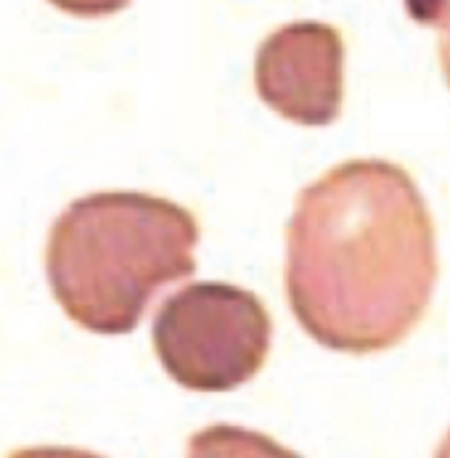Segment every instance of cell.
<instances>
[{
  "label": "cell",
  "mask_w": 450,
  "mask_h": 458,
  "mask_svg": "<svg viewBox=\"0 0 450 458\" xmlns=\"http://www.w3.org/2000/svg\"><path fill=\"white\" fill-rule=\"evenodd\" d=\"M199 242L193 215L140 191L74 199L51 228L46 270L66 316L93 334H128L149 302L191 276Z\"/></svg>",
  "instance_id": "cell-2"
},
{
  "label": "cell",
  "mask_w": 450,
  "mask_h": 458,
  "mask_svg": "<svg viewBox=\"0 0 450 458\" xmlns=\"http://www.w3.org/2000/svg\"><path fill=\"white\" fill-rule=\"evenodd\" d=\"M435 458H450V432H448V435H446L443 445L437 448V454H435Z\"/></svg>",
  "instance_id": "cell-8"
},
{
  "label": "cell",
  "mask_w": 450,
  "mask_h": 458,
  "mask_svg": "<svg viewBox=\"0 0 450 458\" xmlns=\"http://www.w3.org/2000/svg\"><path fill=\"white\" fill-rule=\"evenodd\" d=\"M72 16H109L128 5L130 0H51Z\"/></svg>",
  "instance_id": "cell-6"
},
{
  "label": "cell",
  "mask_w": 450,
  "mask_h": 458,
  "mask_svg": "<svg viewBox=\"0 0 450 458\" xmlns=\"http://www.w3.org/2000/svg\"><path fill=\"white\" fill-rule=\"evenodd\" d=\"M8 458H101L96 454H85V451H74V448H27V451H16Z\"/></svg>",
  "instance_id": "cell-7"
},
{
  "label": "cell",
  "mask_w": 450,
  "mask_h": 458,
  "mask_svg": "<svg viewBox=\"0 0 450 458\" xmlns=\"http://www.w3.org/2000/svg\"><path fill=\"white\" fill-rule=\"evenodd\" d=\"M186 458H302L276 440L231 424H215L189 440Z\"/></svg>",
  "instance_id": "cell-5"
},
{
  "label": "cell",
  "mask_w": 450,
  "mask_h": 458,
  "mask_svg": "<svg viewBox=\"0 0 450 458\" xmlns=\"http://www.w3.org/2000/svg\"><path fill=\"white\" fill-rule=\"evenodd\" d=\"M437 284L429 207L385 159H352L310 183L286 231V297L318 344L369 355L421 324Z\"/></svg>",
  "instance_id": "cell-1"
},
{
  "label": "cell",
  "mask_w": 450,
  "mask_h": 458,
  "mask_svg": "<svg viewBox=\"0 0 450 458\" xmlns=\"http://www.w3.org/2000/svg\"><path fill=\"white\" fill-rule=\"evenodd\" d=\"M259 98L281 117L323 128L339 117L344 96V43L321 21H294L265 38L255 62Z\"/></svg>",
  "instance_id": "cell-4"
},
{
  "label": "cell",
  "mask_w": 450,
  "mask_h": 458,
  "mask_svg": "<svg viewBox=\"0 0 450 458\" xmlns=\"http://www.w3.org/2000/svg\"><path fill=\"white\" fill-rule=\"evenodd\" d=\"M270 334V316L252 292L212 281L167 297L151 328L162 369L196 393L247 385L267 358Z\"/></svg>",
  "instance_id": "cell-3"
}]
</instances>
